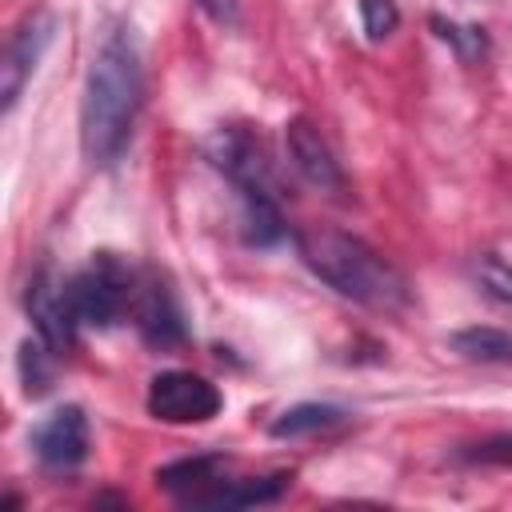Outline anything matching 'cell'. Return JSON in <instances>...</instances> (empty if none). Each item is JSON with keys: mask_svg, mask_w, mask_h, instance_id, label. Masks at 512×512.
<instances>
[{"mask_svg": "<svg viewBox=\"0 0 512 512\" xmlns=\"http://www.w3.org/2000/svg\"><path fill=\"white\" fill-rule=\"evenodd\" d=\"M296 252L320 284H328L336 296L352 304H364L372 312H400L412 300L404 272L368 240L344 228L308 224L296 232Z\"/></svg>", "mask_w": 512, "mask_h": 512, "instance_id": "2", "label": "cell"}, {"mask_svg": "<svg viewBox=\"0 0 512 512\" xmlns=\"http://www.w3.org/2000/svg\"><path fill=\"white\" fill-rule=\"evenodd\" d=\"M200 8H204L216 24H236V20H240V4H236V0H200Z\"/></svg>", "mask_w": 512, "mask_h": 512, "instance_id": "20", "label": "cell"}, {"mask_svg": "<svg viewBox=\"0 0 512 512\" xmlns=\"http://www.w3.org/2000/svg\"><path fill=\"white\" fill-rule=\"evenodd\" d=\"M288 484H292L288 472H272V476H224L208 496L196 500V508H252V504H272Z\"/></svg>", "mask_w": 512, "mask_h": 512, "instance_id": "12", "label": "cell"}, {"mask_svg": "<svg viewBox=\"0 0 512 512\" xmlns=\"http://www.w3.org/2000/svg\"><path fill=\"white\" fill-rule=\"evenodd\" d=\"M348 420V412L340 408V404H320V400H304V404H292V408H284L272 424H268V432L276 436V440H296V436H312V432H324V428H336V424H344Z\"/></svg>", "mask_w": 512, "mask_h": 512, "instance_id": "13", "label": "cell"}, {"mask_svg": "<svg viewBox=\"0 0 512 512\" xmlns=\"http://www.w3.org/2000/svg\"><path fill=\"white\" fill-rule=\"evenodd\" d=\"M432 32L452 44V52L464 60V64H480L488 56V36L480 24H456V20H444V16H432Z\"/></svg>", "mask_w": 512, "mask_h": 512, "instance_id": "16", "label": "cell"}, {"mask_svg": "<svg viewBox=\"0 0 512 512\" xmlns=\"http://www.w3.org/2000/svg\"><path fill=\"white\" fill-rule=\"evenodd\" d=\"M136 284L140 276L124 256L96 252L76 276H68L80 328H112L116 320H124V312H132V300H136Z\"/></svg>", "mask_w": 512, "mask_h": 512, "instance_id": "3", "label": "cell"}, {"mask_svg": "<svg viewBox=\"0 0 512 512\" xmlns=\"http://www.w3.org/2000/svg\"><path fill=\"white\" fill-rule=\"evenodd\" d=\"M284 144H288V160H292V168H296L312 188H320V192H328V196H340V192L348 188V176H344L340 160L332 156L328 140L320 136V128H316L312 120H304V116L288 120V128H284Z\"/></svg>", "mask_w": 512, "mask_h": 512, "instance_id": "10", "label": "cell"}, {"mask_svg": "<svg viewBox=\"0 0 512 512\" xmlns=\"http://www.w3.org/2000/svg\"><path fill=\"white\" fill-rule=\"evenodd\" d=\"M132 316H136V332L148 348L156 352H172L188 340V324H184V308L176 288L168 284V276L160 272H144L136 284V300H132Z\"/></svg>", "mask_w": 512, "mask_h": 512, "instance_id": "6", "label": "cell"}, {"mask_svg": "<svg viewBox=\"0 0 512 512\" xmlns=\"http://www.w3.org/2000/svg\"><path fill=\"white\" fill-rule=\"evenodd\" d=\"M52 36H56V16H52L48 8L28 12V16L16 24V32L8 36V48H4V60H0V96H4V112L16 108L24 84L32 80L36 64L44 60Z\"/></svg>", "mask_w": 512, "mask_h": 512, "instance_id": "8", "label": "cell"}, {"mask_svg": "<svg viewBox=\"0 0 512 512\" xmlns=\"http://www.w3.org/2000/svg\"><path fill=\"white\" fill-rule=\"evenodd\" d=\"M32 452L40 460V468L68 476L88 460V416L76 404H64L56 412H48L36 428H32Z\"/></svg>", "mask_w": 512, "mask_h": 512, "instance_id": "9", "label": "cell"}, {"mask_svg": "<svg viewBox=\"0 0 512 512\" xmlns=\"http://www.w3.org/2000/svg\"><path fill=\"white\" fill-rule=\"evenodd\" d=\"M24 308L32 316V328L36 336L56 348L60 356L76 344V332H80V320H76V308H72V292H68V280L56 276L52 268H40L32 280H28V292H24Z\"/></svg>", "mask_w": 512, "mask_h": 512, "instance_id": "7", "label": "cell"}, {"mask_svg": "<svg viewBox=\"0 0 512 512\" xmlns=\"http://www.w3.org/2000/svg\"><path fill=\"white\" fill-rule=\"evenodd\" d=\"M144 404L164 424H208L220 412L224 396L208 376L184 372V368H168V372L152 376Z\"/></svg>", "mask_w": 512, "mask_h": 512, "instance_id": "5", "label": "cell"}, {"mask_svg": "<svg viewBox=\"0 0 512 512\" xmlns=\"http://www.w3.org/2000/svg\"><path fill=\"white\" fill-rule=\"evenodd\" d=\"M396 24H400V8H396V0H360V28H364L368 40L380 44L384 36L396 32Z\"/></svg>", "mask_w": 512, "mask_h": 512, "instance_id": "18", "label": "cell"}, {"mask_svg": "<svg viewBox=\"0 0 512 512\" xmlns=\"http://www.w3.org/2000/svg\"><path fill=\"white\" fill-rule=\"evenodd\" d=\"M452 352H460L464 360H480V364H512V332L504 328H460L448 336Z\"/></svg>", "mask_w": 512, "mask_h": 512, "instance_id": "14", "label": "cell"}, {"mask_svg": "<svg viewBox=\"0 0 512 512\" xmlns=\"http://www.w3.org/2000/svg\"><path fill=\"white\" fill-rule=\"evenodd\" d=\"M224 476H228V460L204 452V456H184V460L164 464V468L156 472V484H160L164 492H172L180 504L196 508V500L208 496Z\"/></svg>", "mask_w": 512, "mask_h": 512, "instance_id": "11", "label": "cell"}, {"mask_svg": "<svg viewBox=\"0 0 512 512\" xmlns=\"http://www.w3.org/2000/svg\"><path fill=\"white\" fill-rule=\"evenodd\" d=\"M472 276H476V284H480L484 296H492V300H500V304L512 308V264L508 260H500L492 252L488 256H476Z\"/></svg>", "mask_w": 512, "mask_h": 512, "instance_id": "17", "label": "cell"}, {"mask_svg": "<svg viewBox=\"0 0 512 512\" xmlns=\"http://www.w3.org/2000/svg\"><path fill=\"white\" fill-rule=\"evenodd\" d=\"M204 156L212 160L216 172L228 176L236 196H280L272 156L248 124H220L204 140Z\"/></svg>", "mask_w": 512, "mask_h": 512, "instance_id": "4", "label": "cell"}, {"mask_svg": "<svg viewBox=\"0 0 512 512\" xmlns=\"http://www.w3.org/2000/svg\"><path fill=\"white\" fill-rule=\"evenodd\" d=\"M56 360H60V352L48 348L40 336L20 344V380H24V392H28V396H44V392L52 388Z\"/></svg>", "mask_w": 512, "mask_h": 512, "instance_id": "15", "label": "cell"}, {"mask_svg": "<svg viewBox=\"0 0 512 512\" xmlns=\"http://www.w3.org/2000/svg\"><path fill=\"white\" fill-rule=\"evenodd\" d=\"M144 104V56L128 24H112L92 52L80 96V152L92 168H112L132 144Z\"/></svg>", "mask_w": 512, "mask_h": 512, "instance_id": "1", "label": "cell"}, {"mask_svg": "<svg viewBox=\"0 0 512 512\" xmlns=\"http://www.w3.org/2000/svg\"><path fill=\"white\" fill-rule=\"evenodd\" d=\"M460 460H468V464H512V432H500V436H488V440H480V444H468L464 452H460Z\"/></svg>", "mask_w": 512, "mask_h": 512, "instance_id": "19", "label": "cell"}]
</instances>
